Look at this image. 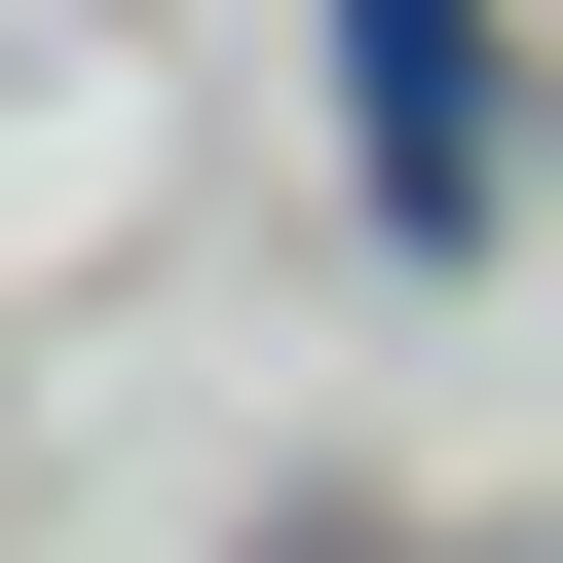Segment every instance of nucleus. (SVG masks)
Returning <instances> with one entry per match:
<instances>
[{
  "label": "nucleus",
  "mask_w": 563,
  "mask_h": 563,
  "mask_svg": "<svg viewBox=\"0 0 563 563\" xmlns=\"http://www.w3.org/2000/svg\"><path fill=\"white\" fill-rule=\"evenodd\" d=\"M339 151L376 225H488V0H339Z\"/></svg>",
  "instance_id": "obj_1"
}]
</instances>
